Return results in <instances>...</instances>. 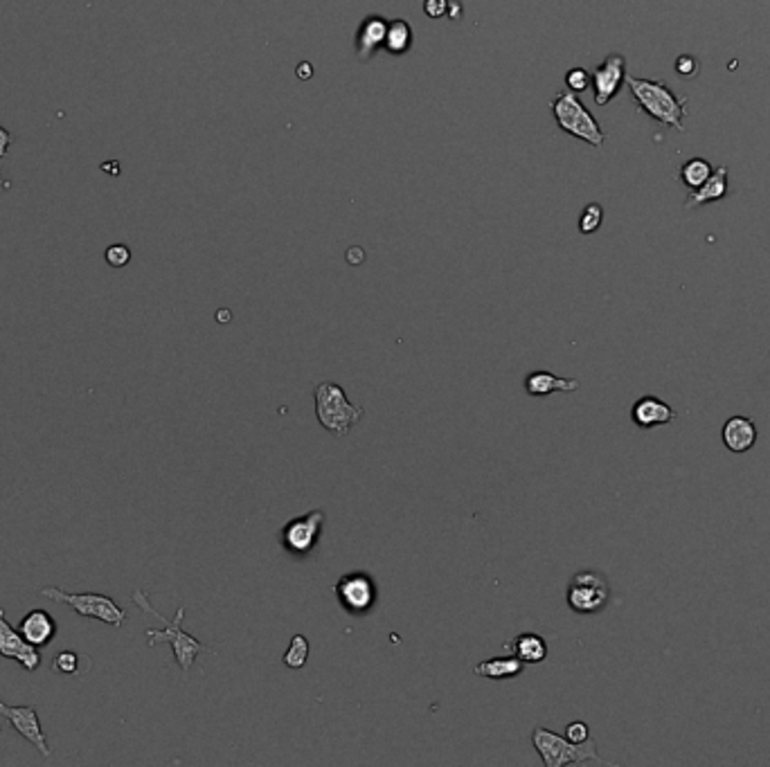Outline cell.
Wrapping results in <instances>:
<instances>
[{
	"instance_id": "obj_11",
	"label": "cell",
	"mask_w": 770,
	"mask_h": 767,
	"mask_svg": "<svg viewBox=\"0 0 770 767\" xmlns=\"http://www.w3.org/2000/svg\"><path fill=\"white\" fill-rule=\"evenodd\" d=\"M0 655L19 662L28 673L38 671L43 659L41 648H37V646H32L29 641H25L23 635L19 632V628L7 623L5 610H3V607H0Z\"/></svg>"
},
{
	"instance_id": "obj_14",
	"label": "cell",
	"mask_w": 770,
	"mask_h": 767,
	"mask_svg": "<svg viewBox=\"0 0 770 767\" xmlns=\"http://www.w3.org/2000/svg\"><path fill=\"white\" fill-rule=\"evenodd\" d=\"M19 632L25 641H29L37 648H46L50 641L57 637V622L50 612L29 610L19 623Z\"/></svg>"
},
{
	"instance_id": "obj_5",
	"label": "cell",
	"mask_w": 770,
	"mask_h": 767,
	"mask_svg": "<svg viewBox=\"0 0 770 767\" xmlns=\"http://www.w3.org/2000/svg\"><path fill=\"white\" fill-rule=\"evenodd\" d=\"M38 594L46 598H53L54 603H63V606L72 607L79 617L97 619V622L109 623V626L113 628H122L124 622H127V610L120 607L118 603H115L111 597H106V594H97V592L75 594V592H66V590L62 588H41L38 590Z\"/></svg>"
},
{
	"instance_id": "obj_1",
	"label": "cell",
	"mask_w": 770,
	"mask_h": 767,
	"mask_svg": "<svg viewBox=\"0 0 770 767\" xmlns=\"http://www.w3.org/2000/svg\"><path fill=\"white\" fill-rule=\"evenodd\" d=\"M133 603H136V606L140 607L142 612H147V614H152V617L161 619V622L165 623V631H152V628H149L147 644L156 646L158 641H167V644L174 648L176 664H178L183 673H187V671L195 666L196 655L203 653V650L205 653L210 650L208 646L203 644V641H199L196 637L187 635V632L183 631V619H185V607L183 606L176 610V617L170 622V619L162 617L161 612H158L156 607L149 603V597H147V592H145V590H136V592H133Z\"/></svg>"
},
{
	"instance_id": "obj_18",
	"label": "cell",
	"mask_w": 770,
	"mask_h": 767,
	"mask_svg": "<svg viewBox=\"0 0 770 767\" xmlns=\"http://www.w3.org/2000/svg\"><path fill=\"white\" fill-rule=\"evenodd\" d=\"M525 390L529 396H548L552 392H576L579 381L576 378H559L545 369H536L525 378Z\"/></svg>"
},
{
	"instance_id": "obj_19",
	"label": "cell",
	"mask_w": 770,
	"mask_h": 767,
	"mask_svg": "<svg viewBox=\"0 0 770 767\" xmlns=\"http://www.w3.org/2000/svg\"><path fill=\"white\" fill-rule=\"evenodd\" d=\"M523 669H525L523 659L511 655V657L484 659V662H480L476 669H473V673L487 680H511L516 678V675L523 673Z\"/></svg>"
},
{
	"instance_id": "obj_28",
	"label": "cell",
	"mask_w": 770,
	"mask_h": 767,
	"mask_svg": "<svg viewBox=\"0 0 770 767\" xmlns=\"http://www.w3.org/2000/svg\"><path fill=\"white\" fill-rule=\"evenodd\" d=\"M699 70H700V63L696 57H691V54H683V57H678L676 72L681 77H685V79H694Z\"/></svg>"
},
{
	"instance_id": "obj_26",
	"label": "cell",
	"mask_w": 770,
	"mask_h": 767,
	"mask_svg": "<svg viewBox=\"0 0 770 767\" xmlns=\"http://www.w3.org/2000/svg\"><path fill=\"white\" fill-rule=\"evenodd\" d=\"M591 84L592 77L586 68H570V70L566 72V86L572 93H584Z\"/></svg>"
},
{
	"instance_id": "obj_16",
	"label": "cell",
	"mask_w": 770,
	"mask_h": 767,
	"mask_svg": "<svg viewBox=\"0 0 770 767\" xmlns=\"http://www.w3.org/2000/svg\"><path fill=\"white\" fill-rule=\"evenodd\" d=\"M721 439H724L725 448H728L730 452L743 455V452H748L757 443L755 421L748 419V416H730V419L725 421L724 430H721Z\"/></svg>"
},
{
	"instance_id": "obj_33",
	"label": "cell",
	"mask_w": 770,
	"mask_h": 767,
	"mask_svg": "<svg viewBox=\"0 0 770 767\" xmlns=\"http://www.w3.org/2000/svg\"><path fill=\"white\" fill-rule=\"evenodd\" d=\"M0 183H3V174H0Z\"/></svg>"
},
{
	"instance_id": "obj_2",
	"label": "cell",
	"mask_w": 770,
	"mask_h": 767,
	"mask_svg": "<svg viewBox=\"0 0 770 767\" xmlns=\"http://www.w3.org/2000/svg\"><path fill=\"white\" fill-rule=\"evenodd\" d=\"M626 84H629L638 106L649 118L681 133L685 131V127H683V118L687 115L685 97H676L665 84L653 79H638V77L626 75Z\"/></svg>"
},
{
	"instance_id": "obj_27",
	"label": "cell",
	"mask_w": 770,
	"mask_h": 767,
	"mask_svg": "<svg viewBox=\"0 0 770 767\" xmlns=\"http://www.w3.org/2000/svg\"><path fill=\"white\" fill-rule=\"evenodd\" d=\"M104 260H106V264L111 266V268H124V266L131 261V248H128V245H124V243L109 245V248H106V252H104Z\"/></svg>"
},
{
	"instance_id": "obj_15",
	"label": "cell",
	"mask_w": 770,
	"mask_h": 767,
	"mask_svg": "<svg viewBox=\"0 0 770 767\" xmlns=\"http://www.w3.org/2000/svg\"><path fill=\"white\" fill-rule=\"evenodd\" d=\"M385 32H388V19L365 16L363 23L359 25V32H356V57L360 62H369L385 43Z\"/></svg>"
},
{
	"instance_id": "obj_10",
	"label": "cell",
	"mask_w": 770,
	"mask_h": 767,
	"mask_svg": "<svg viewBox=\"0 0 770 767\" xmlns=\"http://www.w3.org/2000/svg\"><path fill=\"white\" fill-rule=\"evenodd\" d=\"M0 715L14 727L16 734L23 736L29 745H34V749H37L43 758H47L50 754H53L50 752V747H47L46 731H43L41 721H38L37 706L32 705L12 706V705H5V702H0Z\"/></svg>"
},
{
	"instance_id": "obj_20",
	"label": "cell",
	"mask_w": 770,
	"mask_h": 767,
	"mask_svg": "<svg viewBox=\"0 0 770 767\" xmlns=\"http://www.w3.org/2000/svg\"><path fill=\"white\" fill-rule=\"evenodd\" d=\"M412 34L410 23L406 19H393L388 21V32H385V43H383V50L393 57H402V54L410 53L412 47Z\"/></svg>"
},
{
	"instance_id": "obj_24",
	"label": "cell",
	"mask_w": 770,
	"mask_h": 767,
	"mask_svg": "<svg viewBox=\"0 0 770 767\" xmlns=\"http://www.w3.org/2000/svg\"><path fill=\"white\" fill-rule=\"evenodd\" d=\"M601 221H604V210L597 202H591V205L584 208L582 217H579V232L582 235H592V232L600 230Z\"/></svg>"
},
{
	"instance_id": "obj_9",
	"label": "cell",
	"mask_w": 770,
	"mask_h": 767,
	"mask_svg": "<svg viewBox=\"0 0 770 767\" xmlns=\"http://www.w3.org/2000/svg\"><path fill=\"white\" fill-rule=\"evenodd\" d=\"M335 598L343 606V610L350 614H365L374 607L378 598L377 583L365 572H352V574L343 576L334 588Z\"/></svg>"
},
{
	"instance_id": "obj_21",
	"label": "cell",
	"mask_w": 770,
	"mask_h": 767,
	"mask_svg": "<svg viewBox=\"0 0 770 767\" xmlns=\"http://www.w3.org/2000/svg\"><path fill=\"white\" fill-rule=\"evenodd\" d=\"M511 650L525 664H541L548 659V641L536 632H523L511 641Z\"/></svg>"
},
{
	"instance_id": "obj_17",
	"label": "cell",
	"mask_w": 770,
	"mask_h": 767,
	"mask_svg": "<svg viewBox=\"0 0 770 767\" xmlns=\"http://www.w3.org/2000/svg\"><path fill=\"white\" fill-rule=\"evenodd\" d=\"M728 194V167H718L699 189L687 196L685 210H694L705 202H716Z\"/></svg>"
},
{
	"instance_id": "obj_29",
	"label": "cell",
	"mask_w": 770,
	"mask_h": 767,
	"mask_svg": "<svg viewBox=\"0 0 770 767\" xmlns=\"http://www.w3.org/2000/svg\"><path fill=\"white\" fill-rule=\"evenodd\" d=\"M566 738L572 740V743H586V740L591 738V730H588L586 722L582 721L570 722V725L566 727Z\"/></svg>"
},
{
	"instance_id": "obj_12",
	"label": "cell",
	"mask_w": 770,
	"mask_h": 767,
	"mask_svg": "<svg viewBox=\"0 0 770 767\" xmlns=\"http://www.w3.org/2000/svg\"><path fill=\"white\" fill-rule=\"evenodd\" d=\"M591 77L592 90H595V104L606 106L619 93L624 81H626V62H624L622 54H609L591 72Z\"/></svg>"
},
{
	"instance_id": "obj_30",
	"label": "cell",
	"mask_w": 770,
	"mask_h": 767,
	"mask_svg": "<svg viewBox=\"0 0 770 767\" xmlns=\"http://www.w3.org/2000/svg\"><path fill=\"white\" fill-rule=\"evenodd\" d=\"M451 0H424V14L428 19H442L449 12Z\"/></svg>"
},
{
	"instance_id": "obj_7",
	"label": "cell",
	"mask_w": 770,
	"mask_h": 767,
	"mask_svg": "<svg viewBox=\"0 0 770 767\" xmlns=\"http://www.w3.org/2000/svg\"><path fill=\"white\" fill-rule=\"evenodd\" d=\"M567 606L576 614H597L610 601V583L597 570L576 572L567 583Z\"/></svg>"
},
{
	"instance_id": "obj_31",
	"label": "cell",
	"mask_w": 770,
	"mask_h": 767,
	"mask_svg": "<svg viewBox=\"0 0 770 767\" xmlns=\"http://www.w3.org/2000/svg\"><path fill=\"white\" fill-rule=\"evenodd\" d=\"M12 140H14V137H12V133L7 131V128L0 127V158L7 156V151H10Z\"/></svg>"
},
{
	"instance_id": "obj_3",
	"label": "cell",
	"mask_w": 770,
	"mask_h": 767,
	"mask_svg": "<svg viewBox=\"0 0 770 767\" xmlns=\"http://www.w3.org/2000/svg\"><path fill=\"white\" fill-rule=\"evenodd\" d=\"M313 399L318 421L335 437H347L350 430L363 419V408L350 403L345 390L335 383H320L313 392Z\"/></svg>"
},
{
	"instance_id": "obj_8",
	"label": "cell",
	"mask_w": 770,
	"mask_h": 767,
	"mask_svg": "<svg viewBox=\"0 0 770 767\" xmlns=\"http://www.w3.org/2000/svg\"><path fill=\"white\" fill-rule=\"evenodd\" d=\"M325 511L322 508H313L309 514L294 518L291 523L284 524L282 529V547L294 556H307L316 549L318 540H320L322 527H325Z\"/></svg>"
},
{
	"instance_id": "obj_25",
	"label": "cell",
	"mask_w": 770,
	"mask_h": 767,
	"mask_svg": "<svg viewBox=\"0 0 770 767\" xmlns=\"http://www.w3.org/2000/svg\"><path fill=\"white\" fill-rule=\"evenodd\" d=\"M79 664H81L79 655L72 653V650H63V653H59L57 657H54L53 669L54 673L68 675V678H70V675L79 673Z\"/></svg>"
},
{
	"instance_id": "obj_4",
	"label": "cell",
	"mask_w": 770,
	"mask_h": 767,
	"mask_svg": "<svg viewBox=\"0 0 770 767\" xmlns=\"http://www.w3.org/2000/svg\"><path fill=\"white\" fill-rule=\"evenodd\" d=\"M550 109H552L554 120H557L559 128L563 133L576 137V140H584L586 144L595 146V149L604 146L606 133L601 131L600 122L592 118L591 111L582 104V99L576 97V93L563 90L552 99Z\"/></svg>"
},
{
	"instance_id": "obj_22",
	"label": "cell",
	"mask_w": 770,
	"mask_h": 767,
	"mask_svg": "<svg viewBox=\"0 0 770 767\" xmlns=\"http://www.w3.org/2000/svg\"><path fill=\"white\" fill-rule=\"evenodd\" d=\"M712 165H709L708 161H703V158H691V161H687L685 165H683L681 178L687 187L699 189L700 185L712 176Z\"/></svg>"
},
{
	"instance_id": "obj_6",
	"label": "cell",
	"mask_w": 770,
	"mask_h": 767,
	"mask_svg": "<svg viewBox=\"0 0 770 767\" xmlns=\"http://www.w3.org/2000/svg\"><path fill=\"white\" fill-rule=\"evenodd\" d=\"M532 745H534V749L539 752L545 767H563L570 765V763L601 761L600 754H597V743L592 738H588L586 743H572L566 736L554 734V731L545 730V727H534V730H532Z\"/></svg>"
},
{
	"instance_id": "obj_13",
	"label": "cell",
	"mask_w": 770,
	"mask_h": 767,
	"mask_svg": "<svg viewBox=\"0 0 770 767\" xmlns=\"http://www.w3.org/2000/svg\"><path fill=\"white\" fill-rule=\"evenodd\" d=\"M631 419H633V424L638 425V428L651 430L671 424V421L676 419V412H674V408H671L669 403H665V400L658 399V396H642V399L633 403Z\"/></svg>"
},
{
	"instance_id": "obj_32",
	"label": "cell",
	"mask_w": 770,
	"mask_h": 767,
	"mask_svg": "<svg viewBox=\"0 0 770 767\" xmlns=\"http://www.w3.org/2000/svg\"><path fill=\"white\" fill-rule=\"evenodd\" d=\"M446 16H449V19H453V21H458L460 16H462V5H460L458 0H451V3H449V12H446Z\"/></svg>"
},
{
	"instance_id": "obj_23",
	"label": "cell",
	"mask_w": 770,
	"mask_h": 767,
	"mask_svg": "<svg viewBox=\"0 0 770 767\" xmlns=\"http://www.w3.org/2000/svg\"><path fill=\"white\" fill-rule=\"evenodd\" d=\"M309 650H311V646H309V639L304 635H294V639H291V646H288V650L284 653L282 662L286 669H302L304 664H307L309 659Z\"/></svg>"
}]
</instances>
